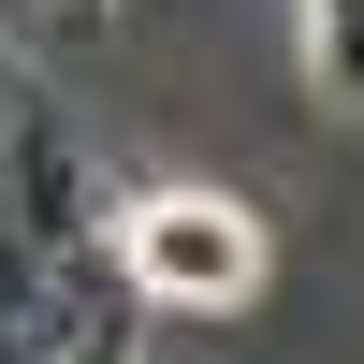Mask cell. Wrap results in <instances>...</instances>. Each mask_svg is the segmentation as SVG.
<instances>
[{
  "label": "cell",
  "instance_id": "1",
  "mask_svg": "<svg viewBox=\"0 0 364 364\" xmlns=\"http://www.w3.org/2000/svg\"><path fill=\"white\" fill-rule=\"evenodd\" d=\"M117 277H132V306L233 321L262 291V219L233 190H146V204H117Z\"/></svg>",
  "mask_w": 364,
  "mask_h": 364
},
{
  "label": "cell",
  "instance_id": "2",
  "mask_svg": "<svg viewBox=\"0 0 364 364\" xmlns=\"http://www.w3.org/2000/svg\"><path fill=\"white\" fill-rule=\"evenodd\" d=\"M0 219H15L29 248H44V277H58V262H87V248H117V204L87 190V146L58 132L44 102H29L15 132H0Z\"/></svg>",
  "mask_w": 364,
  "mask_h": 364
},
{
  "label": "cell",
  "instance_id": "3",
  "mask_svg": "<svg viewBox=\"0 0 364 364\" xmlns=\"http://www.w3.org/2000/svg\"><path fill=\"white\" fill-rule=\"evenodd\" d=\"M306 87L336 117H364V0H306Z\"/></svg>",
  "mask_w": 364,
  "mask_h": 364
},
{
  "label": "cell",
  "instance_id": "4",
  "mask_svg": "<svg viewBox=\"0 0 364 364\" xmlns=\"http://www.w3.org/2000/svg\"><path fill=\"white\" fill-rule=\"evenodd\" d=\"M44 364H132V321H73V336H58Z\"/></svg>",
  "mask_w": 364,
  "mask_h": 364
},
{
  "label": "cell",
  "instance_id": "5",
  "mask_svg": "<svg viewBox=\"0 0 364 364\" xmlns=\"http://www.w3.org/2000/svg\"><path fill=\"white\" fill-rule=\"evenodd\" d=\"M15 117H29V73H15V44H0V132H15Z\"/></svg>",
  "mask_w": 364,
  "mask_h": 364
},
{
  "label": "cell",
  "instance_id": "6",
  "mask_svg": "<svg viewBox=\"0 0 364 364\" xmlns=\"http://www.w3.org/2000/svg\"><path fill=\"white\" fill-rule=\"evenodd\" d=\"M58 15H117V0H58Z\"/></svg>",
  "mask_w": 364,
  "mask_h": 364
}]
</instances>
